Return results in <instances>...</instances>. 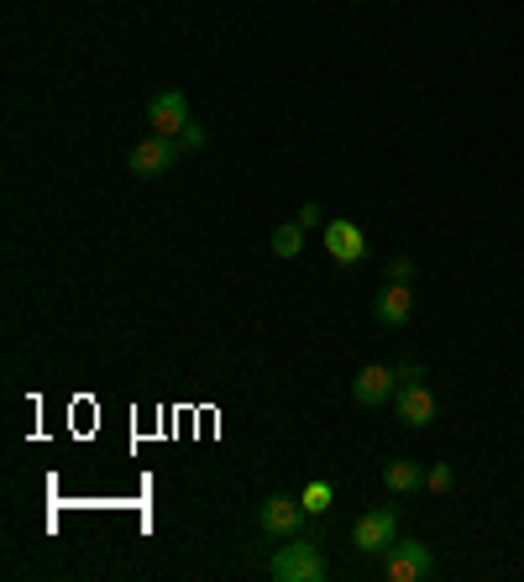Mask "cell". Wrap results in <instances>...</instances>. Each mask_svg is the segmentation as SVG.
I'll return each mask as SVG.
<instances>
[{
	"label": "cell",
	"mask_w": 524,
	"mask_h": 582,
	"mask_svg": "<svg viewBox=\"0 0 524 582\" xmlns=\"http://www.w3.org/2000/svg\"><path fill=\"white\" fill-rule=\"evenodd\" d=\"M326 252H331L341 267H352L367 258V237H362L357 220H326Z\"/></svg>",
	"instance_id": "cell-7"
},
{
	"label": "cell",
	"mask_w": 524,
	"mask_h": 582,
	"mask_svg": "<svg viewBox=\"0 0 524 582\" xmlns=\"http://www.w3.org/2000/svg\"><path fill=\"white\" fill-rule=\"evenodd\" d=\"M394 393H399V373H394V367H383V363H367L357 378H352V399L367 404V410L383 404V399H394Z\"/></svg>",
	"instance_id": "cell-8"
},
{
	"label": "cell",
	"mask_w": 524,
	"mask_h": 582,
	"mask_svg": "<svg viewBox=\"0 0 524 582\" xmlns=\"http://www.w3.org/2000/svg\"><path fill=\"white\" fill-rule=\"evenodd\" d=\"M388 278L394 284H414V258H388Z\"/></svg>",
	"instance_id": "cell-15"
},
{
	"label": "cell",
	"mask_w": 524,
	"mask_h": 582,
	"mask_svg": "<svg viewBox=\"0 0 524 582\" xmlns=\"http://www.w3.org/2000/svg\"><path fill=\"white\" fill-rule=\"evenodd\" d=\"M394 404H399V420H405L409 431H425L430 420H435V393L425 384H399Z\"/></svg>",
	"instance_id": "cell-9"
},
{
	"label": "cell",
	"mask_w": 524,
	"mask_h": 582,
	"mask_svg": "<svg viewBox=\"0 0 524 582\" xmlns=\"http://www.w3.org/2000/svg\"><path fill=\"white\" fill-rule=\"evenodd\" d=\"M294 220H299L305 231H315V226L326 220V210H320V205H315V199H310V205H299V216H294Z\"/></svg>",
	"instance_id": "cell-16"
},
{
	"label": "cell",
	"mask_w": 524,
	"mask_h": 582,
	"mask_svg": "<svg viewBox=\"0 0 524 582\" xmlns=\"http://www.w3.org/2000/svg\"><path fill=\"white\" fill-rule=\"evenodd\" d=\"M179 152H184L179 137H158V132H152V137H143V142L132 147L126 169L137 173V179H158V173H168L173 163H179Z\"/></svg>",
	"instance_id": "cell-5"
},
{
	"label": "cell",
	"mask_w": 524,
	"mask_h": 582,
	"mask_svg": "<svg viewBox=\"0 0 524 582\" xmlns=\"http://www.w3.org/2000/svg\"><path fill=\"white\" fill-rule=\"evenodd\" d=\"M425 488H430V493H452V488H456L452 461H435V467H430V472H425Z\"/></svg>",
	"instance_id": "cell-14"
},
{
	"label": "cell",
	"mask_w": 524,
	"mask_h": 582,
	"mask_svg": "<svg viewBox=\"0 0 524 582\" xmlns=\"http://www.w3.org/2000/svg\"><path fill=\"white\" fill-rule=\"evenodd\" d=\"M179 147H205V126H184V132H179Z\"/></svg>",
	"instance_id": "cell-17"
},
{
	"label": "cell",
	"mask_w": 524,
	"mask_h": 582,
	"mask_svg": "<svg viewBox=\"0 0 524 582\" xmlns=\"http://www.w3.org/2000/svg\"><path fill=\"white\" fill-rule=\"evenodd\" d=\"M299 504H305V514H326L335 504V488L331 483H310L305 493H299Z\"/></svg>",
	"instance_id": "cell-13"
},
{
	"label": "cell",
	"mask_w": 524,
	"mask_h": 582,
	"mask_svg": "<svg viewBox=\"0 0 524 582\" xmlns=\"http://www.w3.org/2000/svg\"><path fill=\"white\" fill-rule=\"evenodd\" d=\"M373 316L383 320V326H409V316H414V294H409V284H383V294L373 299Z\"/></svg>",
	"instance_id": "cell-10"
},
{
	"label": "cell",
	"mask_w": 524,
	"mask_h": 582,
	"mask_svg": "<svg viewBox=\"0 0 524 582\" xmlns=\"http://www.w3.org/2000/svg\"><path fill=\"white\" fill-rule=\"evenodd\" d=\"M305 504L299 499H288V493H273V499H262L258 504V525L262 535H273V540H288V535H305Z\"/></svg>",
	"instance_id": "cell-4"
},
{
	"label": "cell",
	"mask_w": 524,
	"mask_h": 582,
	"mask_svg": "<svg viewBox=\"0 0 524 582\" xmlns=\"http://www.w3.org/2000/svg\"><path fill=\"white\" fill-rule=\"evenodd\" d=\"M267 572H273L278 582H326V572H331V567H326V551L315 546L310 535H288Z\"/></svg>",
	"instance_id": "cell-1"
},
{
	"label": "cell",
	"mask_w": 524,
	"mask_h": 582,
	"mask_svg": "<svg viewBox=\"0 0 524 582\" xmlns=\"http://www.w3.org/2000/svg\"><path fill=\"white\" fill-rule=\"evenodd\" d=\"M394 540H399V510H394V504L367 510L357 525H352V546H357L362 557H383Z\"/></svg>",
	"instance_id": "cell-3"
},
{
	"label": "cell",
	"mask_w": 524,
	"mask_h": 582,
	"mask_svg": "<svg viewBox=\"0 0 524 582\" xmlns=\"http://www.w3.org/2000/svg\"><path fill=\"white\" fill-rule=\"evenodd\" d=\"M273 252H278V258H299V252H305V226H299V220H284V226L273 231Z\"/></svg>",
	"instance_id": "cell-12"
},
{
	"label": "cell",
	"mask_w": 524,
	"mask_h": 582,
	"mask_svg": "<svg viewBox=\"0 0 524 582\" xmlns=\"http://www.w3.org/2000/svg\"><path fill=\"white\" fill-rule=\"evenodd\" d=\"M147 126L158 137H179L190 126V95L184 90H158V95L147 100Z\"/></svg>",
	"instance_id": "cell-6"
},
{
	"label": "cell",
	"mask_w": 524,
	"mask_h": 582,
	"mask_svg": "<svg viewBox=\"0 0 524 582\" xmlns=\"http://www.w3.org/2000/svg\"><path fill=\"white\" fill-rule=\"evenodd\" d=\"M394 373H399V384H420V378H425V367L420 363H399Z\"/></svg>",
	"instance_id": "cell-18"
},
{
	"label": "cell",
	"mask_w": 524,
	"mask_h": 582,
	"mask_svg": "<svg viewBox=\"0 0 524 582\" xmlns=\"http://www.w3.org/2000/svg\"><path fill=\"white\" fill-rule=\"evenodd\" d=\"M383 488H388V493H399V499H405V493H420V488H425V467H420V461H409V457L388 461V467H383Z\"/></svg>",
	"instance_id": "cell-11"
},
{
	"label": "cell",
	"mask_w": 524,
	"mask_h": 582,
	"mask_svg": "<svg viewBox=\"0 0 524 582\" xmlns=\"http://www.w3.org/2000/svg\"><path fill=\"white\" fill-rule=\"evenodd\" d=\"M435 572V551H430L425 540H394L388 551H383V578L394 582H420Z\"/></svg>",
	"instance_id": "cell-2"
}]
</instances>
